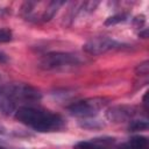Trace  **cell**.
<instances>
[{"instance_id": "8fae6325", "label": "cell", "mask_w": 149, "mask_h": 149, "mask_svg": "<svg viewBox=\"0 0 149 149\" xmlns=\"http://www.w3.org/2000/svg\"><path fill=\"white\" fill-rule=\"evenodd\" d=\"M126 20H127V15L126 14H115L113 16H109L105 21V26H114V24L125 22Z\"/></svg>"}, {"instance_id": "ba28073f", "label": "cell", "mask_w": 149, "mask_h": 149, "mask_svg": "<svg viewBox=\"0 0 149 149\" xmlns=\"http://www.w3.org/2000/svg\"><path fill=\"white\" fill-rule=\"evenodd\" d=\"M148 146V140L144 136H133L128 142L119 147V149H146Z\"/></svg>"}, {"instance_id": "8992f818", "label": "cell", "mask_w": 149, "mask_h": 149, "mask_svg": "<svg viewBox=\"0 0 149 149\" xmlns=\"http://www.w3.org/2000/svg\"><path fill=\"white\" fill-rule=\"evenodd\" d=\"M136 114V108L128 105L113 106L107 109L106 118L112 122H125L130 120Z\"/></svg>"}, {"instance_id": "5bb4252c", "label": "cell", "mask_w": 149, "mask_h": 149, "mask_svg": "<svg viewBox=\"0 0 149 149\" xmlns=\"http://www.w3.org/2000/svg\"><path fill=\"white\" fill-rule=\"evenodd\" d=\"M98 122L99 121H95V120L84 119V122L81 123V127H84V128H98V127H101V125H99Z\"/></svg>"}, {"instance_id": "9c48e42d", "label": "cell", "mask_w": 149, "mask_h": 149, "mask_svg": "<svg viewBox=\"0 0 149 149\" xmlns=\"http://www.w3.org/2000/svg\"><path fill=\"white\" fill-rule=\"evenodd\" d=\"M62 5H64V1H50L47 5L45 9L43 10V13L41 15V20L42 21H49V20H51Z\"/></svg>"}, {"instance_id": "52a82bcc", "label": "cell", "mask_w": 149, "mask_h": 149, "mask_svg": "<svg viewBox=\"0 0 149 149\" xmlns=\"http://www.w3.org/2000/svg\"><path fill=\"white\" fill-rule=\"evenodd\" d=\"M16 102L8 94L5 87L0 88V113L3 115H9L15 111Z\"/></svg>"}, {"instance_id": "7c38bea8", "label": "cell", "mask_w": 149, "mask_h": 149, "mask_svg": "<svg viewBox=\"0 0 149 149\" xmlns=\"http://www.w3.org/2000/svg\"><path fill=\"white\" fill-rule=\"evenodd\" d=\"M12 40V30L8 28H0V43H6Z\"/></svg>"}, {"instance_id": "7a4b0ae2", "label": "cell", "mask_w": 149, "mask_h": 149, "mask_svg": "<svg viewBox=\"0 0 149 149\" xmlns=\"http://www.w3.org/2000/svg\"><path fill=\"white\" fill-rule=\"evenodd\" d=\"M81 63L78 55L71 52H49L44 55L40 62V66L44 70H59L77 66Z\"/></svg>"}, {"instance_id": "6da1fadb", "label": "cell", "mask_w": 149, "mask_h": 149, "mask_svg": "<svg viewBox=\"0 0 149 149\" xmlns=\"http://www.w3.org/2000/svg\"><path fill=\"white\" fill-rule=\"evenodd\" d=\"M15 119L40 133L58 132L64 128L61 115L33 106H21L15 111Z\"/></svg>"}, {"instance_id": "5b68a950", "label": "cell", "mask_w": 149, "mask_h": 149, "mask_svg": "<svg viewBox=\"0 0 149 149\" xmlns=\"http://www.w3.org/2000/svg\"><path fill=\"white\" fill-rule=\"evenodd\" d=\"M121 47V43L109 37H95L84 44V50L90 55H101Z\"/></svg>"}, {"instance_id": "30bf717a", "label": "cell", "mask_w": 149, "mask_h": 149, "mask_svg": "<svg viewBox=\"0 0 149 149\" xmlns=\"http://www.w3.org/2000/svg\"><path fill=\"white\" fill-rule=\"evenodd\" d=\"M148 128V122L146 120H132L128 125L129 132H137V130H146Z\"/></svg>"}, {"instance_id": "9a60e30c", "label": "cell", "mask_w": 149, "mask_h": 149, "mask_svg": "<svg viewBox=\"0 0 149 149\" xmlns=\"http://www.w3.org/2000/svg\"><path fill=\"white\" fill-rule=\"evenodd\" d=\"M144 22H146V17H144V15H142V14L137 15V16L134 19V23H135L137 27H140V28L144 24Z\"/></svg>"}, {"instance_id": "4fadbf2b", "label": "cell", "mask_w": 149, "mask_h": 149, "mask_svg": "<svg viewBox=\"0 0 149 149\" xmlns=\"http://www.w3.org/2000/svg\"><path fill=\"white\" fill-rule=\"evenodd\" d=\"M136 73L140 74V76H147L148 74V71H149V62L148 61H144L142 63H140L136 69H135Z\"/></svg>"}, {"instance_id": "d6986e66", "label": "cell", "mask_w": 149, "mask_h": 149, "mask_svg": "<svg viewBox=\"0 0 149 149\" xmlns=\"http://www.w3.org/2000/svg\"><path fill=\"white\" fill-rule=\"evenodd\" d=\"M0 149H5V148H2V147H0Z\"/></svg>"}, {"instance_id": "2e32d148", "label": "cell", "mask_w": 149, "mask_h": 149, "mask_svg": "<svg viewBox=\"0 0 149 149\" xmlns=\"http://www.w3.org/2000/svg\"><path fill=\"white\" fill-rule=\"evenodd\" d=\"M6 61H7L6 55H5V54H2V52H0V63H3V62H6Z\"/></svg>"}, {"instance_id": "ac0fdd59", "label": "cell", "mask_w": 149, "mask_h": 149, "mask_svg": "<svg viewBox=\"0 0 149 149\" xmlns=\"http://www.w3.org/2000/svg\"><path fill=\"white\" fill-rule=\"evenodd\" d=\"M0 133H1V134H2V133H5V128H3L1 125H0Z\"/></svg>"}, {"instance_id": "277c9868", "label": "cell", "mask_w": 149, "mask_h": 149, "mask_svg": "<svg viewBox=\"0 0 149 149\" xmlns=\"http://www.w3.org/2000/svg\"><path fill=\"white\" fill-rule=\"evenodd\" d=\"M5 90L13 98L15 102H28L33 104L41 99V93L35 87L27 84H12L5 86Z\"/></svg>"}, {"instance_id": "3957f363", "label": "cell", "mask_w": 149, "mask_h": 149, "mask_svg": "<svg viewBox=\"0 0 149 149\" xmlns=\"http://www.w3.org/2000/svg\"><path fill=\"white\" fill-rule=\"evenodd\" d=\"M108 101H109L108 99L101 98V97L87 98V99L72 104L71 106L68 107V109L74 116L88 119V118H93L94 115H97V113L102 107H105Z\"/></svg>"}, {"instance_id": "e0dca14e", "label": "cell", "mask_w": 149, "mask_h": 149, "mask_svg": "<svg viewBox=\"0 0 149 149\" xmlns=\"http://www.w3.org/2000/svg\"><path fill=\"white\" fill-rule=\"evenodd\" d=\"M147 33H148V30H147V29H144V30H143L142 33H140L139 35H140V37H143V38H147V37H148V36H147Z\"/></svg>"}]
</instances>
